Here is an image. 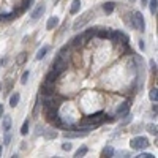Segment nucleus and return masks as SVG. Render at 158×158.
<instances>
[{
    "mask_svg": "<svg viewBox=\"0 0 158 158\" xmlns=\"http://www.w3.org/2000/svg\"><path fill=\"white\" fill-rule=\"evenodd\" d=\"M141 2H142V5H147V2H149V0H141Z\"/></svg>",
    "mask_w": 158,
    "mask_h": 158,
    "instance_id": "obj_39",
    "label": "nucleus"
},
{
    "mask_svg": "<svg viewBox=\"0 0 158 158\" xmlns=\"http://www.w3.org/2000/svg\"><path fill=\"white\" fill-rule=\"evenodd\" d=\"M139 48H141V51L146 49V43H144V40H139Z\"/></svg>",
    "mask_w": 158,
    "mask_h": 158,
    "instance_id": "obj_35",
    "label": "nucleus"
},
{
    "mask_svg": "<svg viewBox=\"0 0 158 158\" xmlns=\"http://www.w3.org/2000/svg\"><path fill=\"white\" fill-rule=\"evenodd\" d=\"M62 150H71V142H63L62 144Z\"/></svg>",
    "mask_w": 158,
    "mask_h": 158,
    "instance_id": "obj_32",
    "label": "nucleus"
},
{
    "mask_svg": "<svg viewBox=\"0 0 158 158\" xmlns=\"http://www.w3.org/2000/svg\"><path fill=\"white\" fill-rule=\"evenodd\" d=\"M95 32H97V27H95V29H89V30H85V33L82 35V40H84V41H90V40L95 36Z\"/></svg>",
    "mask_w": 158,
    "mask_h": 158,
    "instance_id": "obj_17",
    "label": "nucleus"
},
{
    "mask_svg": "<svg viewBox=\"0 0 158 158\" xmlns=\"http://www.w3.org/2000/svg\"><path fill=\"white\" fill-rule=\"evenodd\" d=\"M82 43H84V40H82V35H81V33L76 35V36L71 40V44H73V46H79V44H82Z\"/></svg>",
    "mask_w": 158,
    "mask_h": 158,
    "instance_id": "obj_24",
    "label": "nucleus"
},
{
    "mask_svg": "<svg viewBox=\"0 0 158 158\" xmlns=\"http://www.w3.org/2000/svg\"><path fill=\"white\" fill-rule=\"evenodd\" d=\"M130 106H131V104H130V101H125V103H122L120 106L117 108V111H115V115H117V117H122L123 114H127V112L130 111Z\"/></svg>",
    "mask_w": 158,
    "mask_h": 158,
    "instance_id": "obj_9",
    "label": "nucleus"
},
{
    "mask_svg": "<svg viewBox=\"0 0 158 158\" xmlns=\"http://www.w3.org/2000/svg\"><path fill=\"white\" fill-rule=\"evenodd\" d=\"M57 77H59V73L54 71V70H51L48 74H46V82H51V84H54L57 81Z\"/></svg>",
    "mask_w": 158,
    "mask_h": 158,
    "instance_id": "obj_13",
    "label": "nucleus"
},
{
    "mask_svg": "<svg viewBox=\"0 0 158 158\" xmlns=\"http://www.w3.org/2000/svg\"><path fill=\"white\" fill-rule=\"evenodd\" d=\"M114 155H117V156H130L131 153L125 152V150H117V152H114Z\"/></svg>",
    "mask_w": 158,
    "mask_h": 158,
    "instance_id": "obj_31",
    "label": "nucleus"
},
{
    "mask_svg": "<svg viewBox=\"0 0 158 158\" xmlns=\"http://www.w3.org/2000/svg\"><path fill=\"white\" fill-rule=\"evenodd\" d=\"M25 60V52H22V54L19 56V59H18V63H22Z\"/></svg>",
    "mask_w": 158,
    "mask_h": 158,
    "instance_id": "obj_34",
    "label": "nucleus"
},
{
    "mask_svg": "<svg viewBox=\"0 0 158 158\" xmlns=\"http://www.w3.org/2000/svg\"><path fill=\"white\" fill-rule=\"evenodd\" d=\"M114 149L111 147V146H106L103 150H101V156H104V158H111V156H114Z\"/></svg>",
    "mask_w": 158,
    "mask_h": 158,
    "instance_id": "obj_16",
    "label": "nucleus"
},
{
    "mask_svg": "<svg viewBox=\"0 0 158 158\" xmlns=\"http://www.w3.org/2000/svg\"><path fill=\"white\" fill-rule=\"evenodd\" d=\"M149 98H150L152 103H156V101H158V89H156V87L149 92Z\"/></svg>",
    "mask_w": 158,
    "mask_h": 158,
    "instance_id": "obj_22",
    "label": "nucleus"
},
{
    "mask_svg": "<svg viewBox=\"0 0 158 158\" xmlns=\"http://www.w3.org/2000/svg\"><path fill=\"white\" fill-rule=\"evenodd\" d=\"M87 152H89V149H87L85 146H82V147H79V149L76 150V153H74V156H76V158H81V156H84V155H85Z\"/></svg>",
    "mask_w": 158,
    "mask_h": 158,
    "instance_id": "obj_23",
    "label": "nucleus"
},
{
    "mask_svg": "<svg viewBox=\"0 0 158 158\" xmlns=\"http://www.w3.org/2000/svg\"><path fill=\"white\" fill-rule=\"evenodd\" d=\"M52 70L57 71L59 74H60V73H63L65 70H67V60H63V59H62V56H57V57H56V60L52 62Z\"/></svg>",
    "mask_w": 158,
    "mask_h": 158,
    "instance_id": "obj_5",
    "label": "nucleus"
},
{
    "mask_svg": "<svg viewBox=\"0 0 158 158\" xmlns=\"http://www.w3.org/2000/svg\"><path fill=\"white\" fill-rule=\"evenodd\" d=\"M29 77H30V71H24L22 76H21V84H27Z\"/></svg>",
    "mask_w": 158,
    "mask_h": 158,
    "instance_id": "obj_26",
    "label": "nucleus"
},
{
    "mask_svg": "<svg viewBox=\"0 0 158 158\" xmlns=\"http://www.w3.org/2000/svg\"><path fill=\"white\" fill-rule=\"evenodd\" d=\"M94 15H95V13L92 11V10H89V11H85V13H84V15H81V16H79V18L73 22V30H79V29H82L84 25H85V24H89V21H90L92 18H94Z\"/></svg>",
    "mask_w": 158,
    "mask_h": 158,
    "instance_id": "obj_1",
    "label": "nucleus"
},
{
    "mask_svg": "<svg viewBox=\"0 0 158 158\" xmlns=\"http://www.w3.org/2000/svg\"><path fill=\"white\" fill-rule=\"evenodd\" d=\"M95 35L98 36V38H109V30L108 29H97V32H95Z\"/></svg>",
    "mask_w": 158,
    "mask_h": 158,
    "instance_id": "obj_20",
    "label": "nucleus"
},
{
    "mask_svg": "<svg viewBox=\"0 0 158 158\" xmlns=\"http://www.w3.org/2000/svg\"><path fill=\"white\" fill-rule=\"evenodd\" d=\"M149 139L147 138H144V136H138V138H133L130 141V147L131 149H135V150H144V149H147L149 147Z\"/></svg>",
    "mask_w": 158,
    "mask_h": 158,
    "instance_id": "obj_3",
    "label": "nucleus"
},
{
    "mask_svg": "<svg viewBox=\"0 0 158 158\" xmlns=\"http://www.w3.org/2000/svg\"><path fill=\"white\" fill-rule=\"evenodd\" d=\"M68 49H70V44H63L60 48V51H59V56H63L65 52H68Z\"/></svg>",
    "mask_w": 158,
    "mask_h": 158,
    "instance_id": "obj_30",
    "label": "nucleus"
},
{
    "mask_svg": "<svg viewBox=\"0 0 158 158\" xmlns=\"http://www.w3.org/2000/svg\"><path fill=\"white\" fill-rule=\"evenodd\" d=\"M87 135H89L87 131H81V130H77V131H65L63 138L65 139H76V138H85Z\"/></svg>",
    "mask_w": 158,
    "mask_h": 158,
    "instance_id": "obj_6",
    "label": "nucleus"
},
{
    "mask_svg": "<svg viewBox=\"0 0 158 158\" xmlns=\"http://www.w3.org/2000/svg\"><path fill=\"white\" fill-rule=\"evenodd\" d=\"M44 11H46V5H44V3H40V5L32 11V21H38L40 18L43 16Z\"/></svg>",
    "mask_w": 158,
    "mask_h": 158,
    "instance_id": "obj_7",
    "label": "nucleus"
},
{
    "mask_svg": "<svg viewBox=\"0 0 158 158\" xmlns=\"http://www.w3.org/2000/svg\"><path fill=\"white\" fill-rule=\"evenodd\" d=\"M136 156H138V158H153L155 155H152V153H149V152H142V150H141V153L136 155Z\"/></svg>",
    "mask_w": 158,
    "mask_h": 158,
    "instance_id": "obj_28",
    "label": "nucleus"
},
{
    "mask_svg": "<svg viewBox=\"0 0 158 158\" xmlns=\"http://www.w3.org/2000/svg\"><path fill=\"white\" fill-rule=\"evenodd\" d=\"M131 21H133V29L144 32L146 30V21H144V16L141 11H133L131 13Z\"/></svg>",
    "mask_w": 158,
    "mask_h": 158,
    "instance_id": "obj_2",
    "label": "nucleus"
},
{
    "mask_svg": "<svg viewBox=\"0 0 158 158\" xmlns=\"http://www.w3.org/2000/svg\"><path fill=\"white\" fill-rule=\"evenodd\" d=\"M43 138H44V139H56V138H57V131L52 130V128L44 130V131H43Z\"/></svg>",
    "mask_w": 158,
    "mask_h": 158,
    "instance_id": "obj_14",
    "label": "nucleus"
},
{
    "mask_svg": "<svg viewBox=\"0 0 158 158\" xmlns=\"http://www.w3.org/2000/svg\"><path fill=\"white\" fill-rule=\"evenodd\" d=\"M150 70H152V73H156V63H155V60H150Z\"/></svg>",
    "mask_w": 158,
    "mask_h": 158,
    "instance_id": "obj_33",
    "label": "nucleus"
},
{
    "mask_svg": "<svg viewBox=\"0 0 158 158\" xmlns=\"http://www.w3.org/2000/svg\"><path fill=\"white\" fill-rule=\"evenodd\" d=\"M0 153H2V146H0Z\"/></svg>",
    "mask_w": 158,
    "mask_h": 158,
    "instance_id": "obj_40",
    "label": "nucleus"
},
{
    "mask_svg": "<svg viewBox=\"0 0 158 158\" xmlns=\"http://www.w3.org/2000/svg\"><path fill=\"white\" fill-rule=\"evenodd\" d=\"M10 142H11V135H10V131H5V136H3V146H10Z\"/></svg>",
    "mask_w": 158,
    "mask_h": 158,
    "instance_id": "obj_27",
    "label": "nucleus"
},
{
    "mask_svg": "<svg viewBox=\"0 0 158 158\" xmlns=\"http://www.w3.org/2000/svg\"><path fill=\"white\" fill-rule=\"evenodd\" d=\"M115 8V3L114 2H106V3H103V11L106 13V15H111V13L114 11Z\"/></svg>",
    "mask_w": 158,
    "mask_h": 158,
    "instance_id": "obj_18",
    "label": "nucleus"
},
{
    "mask_svg": "<svg viewBox=\"0 0 158 158\" xmlns=\"http://www.w3.org/2000/svg\"><path fill=\"white\" fill-rule=\"evenodd\" d=\"M19 101H21V94H19V92H15V94L10 97V106L11 108H16L18 104H19Z\"/></svg>",
    "mask_w": 158,
    "mask_h": 158,
    "instance_id": "obj_11",
    "label": "nucleus"
},
{
    "mask_svg": "<svg viewBox=\"0 0 158 158\" xmlns=\"http://www.w3.org/2000/svg\"><path fill=\"white\" fill-rule=\"evenodd\" d=\"M48 52H49V46H46V44H44V46H41V48L38 49V52H36L35 59H36V60H41V59H44Z\"/></svg>",
    "mask_w": 158,
    "mask_h": 158,
    "instance_id": "obj_12",
    "label": "nucleus"
},
{
    "mask_svg": "<svg viewBox=\"0 0 158 158\" xmlns=\"http://www.w3.org/2000/svg\"><path fill=\"white\" fill-rule=\"evenodd\" d=\"M156 109H158V108H156V103H153V106H152V111L155 112V115H156Z\"/></svg>",
    "mask_w": 158,
    "mask_h": 158,
    "instance_id": "obj_38",
    "label": "nucleus"
},
{
    "mask_svg": "<svg viewBox=\"0 0 158 158\" xmlns=\"http://www.w3.org/2000/svg\"><path fill=\"white\" fill-rule=\"evenodd\" d=\"M40 92H41V95H54V84L44 82L41 87H40Z\"/></svg>",
    "mask_w": 158,
    "mask_h": 158,
    "instance_id": "obj_8",
    "label": "nucleus"
},
{
    "mask_svg": "<svg viewBox=\"0 0 158 158\" xmlns=\"http://www.w3.org/2000/svg\"><path fill=\"white\" fill-rule=\"evenodd\" d=\"M3 112H5V111H3V104H2V103H0V118H2V115H3Z\"/></svg>",
    "mask_w": 158,
    "mask_h": 158,
    "instance_id": "obj_37",
    "label": "nucleus"
},
{
    "mask_svg": "<svg viewBox=\"0 0 158 158\" xmlns=\"http://www.w3.org/2000/svg\"><path fill=\"white\" fill-rule=\"evenodd\" d=\"M29 133V120H24V123H22V127H21V135H27Z\"/></svg>",
    "mask_w": 158,
    "mask_h": 158,
    "instance_id": "obj_25",
    "label": "nucleus"
},
{
    "mask_svg": "<svg viewBox=\"0 0 158 158\" xmlns=\"http://www.w3.org/2000/svg\"><path fill=\"white\" fill-rule=\"evenodd\" d=\"M2 117H3V122H2L3 131H10L11 130V117L10 115H2Z\"/></svg>",
    "mask_w": 158,
    "mask_h": 158,
    "instance_id": "obj_15",
    "label": "nucleus"
},
{
    "mask_svg": "<svg viewBox=\"0 0 158 158\" xmlns=\"http://www.w3.org/2000/svg\"><path fill=\"white\" fill-rule=\"evenodd\" d=\"M5 63H6V57H5V59H0V68H2Z\"/></svg>",
    "mask_w": 158,
    "mask_h": 158,
    "instance_id": "obj_36",
    "label": "nucleus"
},
{
    "mask_svg": "<svg viewBox=\"0 0 158 158\" xmlns=\"http://www.w3.org/2000/svg\"><path fill=\"white\" fill-rule=\"evenodd\" d=\"M103 112H97V114H92V115H89L87 118H84L82 120V123L81 125H90V127H98L101 122H103Z\"/></svg>",
    "mask_w": 158,
    "mask_h": 158,
    "instance_id": "obj_4",
    "label": "nucleus"
},
{
    "mask_svg": "<svg viewBox=\"0 0 158 158\" xmlns=\"http://www.w3.org/2000/svg\"><path fill=\"white\" fill-rule=\"evenodd\" d=\"M147 130H149V133H150V135H153V136H156V125H153V123H150V125L147 127Z\"/></svg>",
    "mask_w": 158,
    "mask_h": 158,
    "instance_id": "obj_29",
    "label": "nucleus"
},
{
    "mask_svg": "<svg viewBox=\"0 0 158 158\" xmlns=\"http://www.w3.org/2000/svg\"><path fill=\"white\" fill-rule=\"evenodd\" d=\"M59 22H60V19H59L57 16H51V18L48 19V22H46V29H48V30H54L57 25H59Z\"/></svg>",
    "mask_w": 158,
    "mask_h": 158,
    "instance_id": "obj_10",
    "label": "nucleus"
},
{
    "mask_svg": "<svg viewBox=\"0 0 158 158\" xmlns=\"http://www.w3.org/2000/svg\"><path fill=\"white\" fill-rule=\"evenodd\" d=\"M79 8H81V0H73L70 13H71V15H76V13H79Z\"/></svg>",
    "mask_w": 158,
    "mask_h": 158,
    "instance_id": "obj_19",
    "label": "nucleus"
},
{
    "mask_svg": "<svg viewBox=\"0 0 158 158\" xmlns=\"http://www.w3.org/2000/svg\"><path fill=\"white\" fill-rule=\"evenodd\" d=\"M147 5H149V8H150V13L155 16V15H156V8H158V0H149Z\"/></svg>",
    "mask_w": 158,
    "mask_h": 158,
    "instance_id": "obj_21",
    "label": "nucleus"
}]
</instances>
